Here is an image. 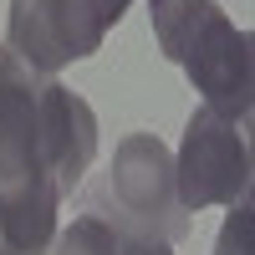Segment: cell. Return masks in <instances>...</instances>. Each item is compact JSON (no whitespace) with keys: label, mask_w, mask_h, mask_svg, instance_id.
<instances>
[{"label":"cell","mask_w":255,"mask_h":255,"mask_svg":"<svg viewBox=\"0 0 255 255\" xmlns=\"http://www.w3.org/2000/svg\"><path fill=\"white\" fill-rule=\"evenodd\" d=\"M209 0H148V20H153V41L158 51L174 61V51L184 46V36L194 31V20L204 15Z\"/></svg>","instance_id":"cell-7"},{"label":"cell","mask_w":255,"mask_h":255,"mask_svg":"<svg viewBox=\"0 0 255 255\" xmlns=\"http://www.w3.org/2000/svg\"><path fill=\"white\" fill-rule=\"evenodd\" d=\"M36 133H41V158H46L51 179L61 194H72L82 174L97 158V118L72 87H61L56 77H41L36 87Z\"/></svg>","instance_id":"cell-5"},{"label":"cell","mask_w":255,"mask_h":255,"mask_svg":"<svg viewBox=\"0 0 255 255\" xmlns=\"http://www.w3.org/2000/svg\"><path fill=\"white\" fill-rule=\"evenodd\" d=\"M250 123L220 118V113H189L184 123V143L174 158V184H179V204L194 215L209 204H245L250 199Z\"/></svg>","instance_id":"cell-1"},{"label":"cell","mask_w":255,"mask_h":255,"mask_svg":"<svg viewBox=\"0 0 255 255\" xmlns=\"http://www.w3.org/2000/svg\"><path fill=\"white\" fill-rule=\"evenodd\" d=\"M118 255H174L163 240H148V235H123V250Z\"/></svg>","instance_id":"cell-9"},{"label":"cell","mask_w":255,"mask_h":255,"mask_svg":"<svg viewBox=\"0 0 255 255\" xmlns=\"http://www.w3.org/2000/svg\"><path fill=\"white\" fill-rule=\"evenodd\" d=\"M97 15L87 0H10V26H5V46L20 56L31 72L51 77L67 61H82L102 46Z\"/></svg>","instance_id":"cell-4"},{"label":"cell","mask_w":255,"mask_h":255,"mask_svg":"<svg viewBox=\"0 0 255 255\" xmlns=\"http://www.w3.org/2000/svg\"><path fill=\"white\" fill-rule=\"evenodd\" d=\"M123 250V230L102 215H77L61 235L51 240L46 255H118Z\"/></svg>","instance_id":"cell-6"},{"label":"cell","mask_w":255,"mask_h":255,"mask_svg":"<svg viewBox=\"0 0 255 255\" xmlns=\"http://www.w3.org/2000/svg\"><path fill=\"white\" fill-rule=\"evenodd\" d=\"M108 194L133 225V235L174 245L189 235V209L179 204L174 184V153L158 143V133H128L113 148V179Z\"/></svg>","instance_id":"cell-2"},{"label":"cell","mask_w":255,"mask_h":255,"mask_svg":"<svg viewBox=\"0 0 255 255\" xmlns=\"http://www.w3.org/2000/svg\"><path fill=\"white\" fill-rule=\"evenodd\" d=\"M87 5H92V15H97V26H102V31H113L133 0H87Z\"/></svg>","instance_id":"cell-8"},{"label":"cell","mask_w":255,"mask_h":255,"mask_svg":"<svg viewBox=\"0 0 255 255\" xmlns=\"http://www.w3.org/2000/svg\"><path fill=\"white\" fill-rule=\"evenodd\" d=\"M174 61L189 72V82L204 92V108L220 118L250 123V102H255V51H250V31H240L215 0L204 5L194 20V31L184 36V46Z\"/></svg>","instance_id":"cell-3"}]
</instances>
